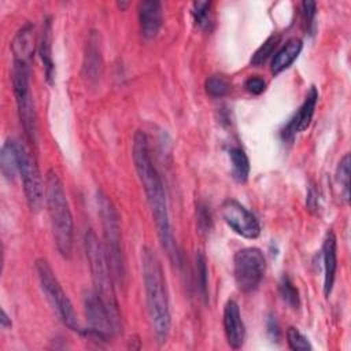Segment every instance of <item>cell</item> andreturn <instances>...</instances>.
<instances>
[{
  "mask_svg": "<svg viewBox=\"0 0 351 351\" xmlns=\"http://www.w3.org/2000/svg\"><path fill=\"white\" fill-rule=\"evenodd\" d=\"M133 162L147 196V202L156 226V232L162 247L166 250L171 259H177V250L174 245V239L170 226L167 199L163 186L162 177L154 165L149 141L144 132L137 130L133 136Z\"/></svg>",
  "mask_w": 351,
  "mask_h": 351,
  "instance_id": "6da1fadb",
  "label": "cell"
},
{
  "mask_svg": "<svg viewBox=\"0 0 351 351\" xmlns=\"http://www.w3.org/2000/svg\"><path fill=\"white\" fill-rule=\"evenodd\" d=\"M141 273L151 326L158 343H165L171 326L170 300L162 263L149 247L141 248Z\"/></svg>",
  "mask_w": 351,
  "mask_h": 351,
  "instance_id": "7a4b0ae2",
  "label": "cell"
},
{
  "mask_svg": "<svg viewBox=\"0 0 351 351\" xmlns=\"http://www.w3.org/2000/svg\"><path fill=\"white\" fill-rule=\"evenodd\" d=\"M84 245L86 258L89 262L90 273H92V281H93V292L97 295V298L101 300L104 307L107 308L114 329L118 333L122 332V317L118 306V300L115 296V280L111 271V267L108 265L106 251L103 244L99 241L97 236L92 229H89L85 233L84 237Z\"/></svg>",
  "mask_w": 351,
  "mask_h": 351,
  "instance_id": "3957f363",
  "label": "cell"
},
{
  "mask_svg": "<svg viewBox=\"0 0 351 351\" xmlns=\"http://www.w3.org/2000/svg\"><path fill=\"white\" fill-rule=\"evenodd\" d=\"M45 204L56 248L63 258H70L74 237L73 215L63 184L53 170L45 177Z\"/></svg>",
  "mask_w": 351,
  "mask_h": 351,
  "instance_id": "277c9868",
  "label": "cell"
},
{
  "mask_svg": "<svg viewBox=\"0 0 351 351\" xmlns=\"http://www.w3.org/2000/svg\"><path fill=\"white\" fill-rule=\"evenodd\" d=\"M97 207L99 215L101 218L103 228V247L106 251V256L108 265L111 267L115 284H125V259L122 252V237H121V223L119 215L111 203V200L103 193L97 192Z\"/></svg>",
  "mask_w": 351,
  "mask_h": 351,
  "instance_id": "5b68a950",
  "label": "cell"
},
{
  "mask_svg": "<svg viewBox=\"0 0 351 351\" xmlns=\"http://www.w3.org/2000/svg\"><path fill=\"white\" fill-rule=\"evenodd\" d=\"M12 89L21 125L29 143L37 141V114L30 90V64L14 60L12 66Z\"/></svg>",
  "mask_w": 351,
  "mask_h": 351,
  "instance_id": "8992f818",
  "label": "cell"
},
{
  "mask_svg": "<svg viewBox=\"0 0 351 351\" xmlns=\"http://www.w3.org/2000/svg\"><path fill=\"white\" fill-rule=\"evenodd\" d=\"M36 271L40 281V287L51 303L52 308L56 311L59 319L71 330L74 332H82L78 317L74 311V307L67 296V293L63 291L60 282L58 281L52 267L45 259H37L36 261Z\"/></svg>",
  "mask_w": 351,
  "mask_h": 351,
  "instance_id": "52a82bcc",
  "label": "cell"
},
{
  "mask_svg": "<svg viewBox=\"0 0 351 351\" xmlns=\"http://www.w3.org/2000/svg\"><path fill=\"white\" fill-rule=\"evenodd\" d=\"M265 255L256 247L241 248L233 256V277L237 288L243 292L255 291L265 276Z\"/></svg>",
  "mask_w": 351,
  "mask_h": 351,
  "instance_id": "ba28073f",
  "label": "cell"
},
{
  "mask_svg": "<svg viewBox=\"0 0 351 351\" xmlns=\"http://www.w3.org/2000/svg\"><path fill=\"white\" fill-rule=\"evenodd\" d=\"M19 174L22 177L27 206L32 213H38L45 203V186L32 149L22 141H18Z\"/></svg>",
  "mask_w": 351,
  "mask_h": 351,
  "instance_id": "9c48e42d",
  "label": "cell"
},
{
  "mask_svg": "<svg viewBox=\"0 0 351 351\" xmlns=\"http://www.w3.org/2000/svg\"><path fill=\"white\" fill-rule=\"evenodd\" d=\"M84 310L89 324V328L85 330L88 337L97 341H107L111 336L117 335L107 308L93 291L84 295Z\"/></svg>",
  "mask_w": 351,
  "mask_h": 351,
  "instance_id": "30bf717a",
  "label": "cell"
},
{
  "mask_svg": "<svg viewBox=\"0 0 351 351\" xmlns=\"http://www.w3.org/2000/svg\"><path fill=\"white\" fill-rule=\"evenodd\" d=\"M221 217L225 223L241 237L256 239L261 233L256 217L234 199H228L222 203Z\"/></svg>",
  "mask_w": 351,
  "mask_h": 351,
  "instance_id": "8fae6325",
  "label": "cell"
},
{
  "mask_svg": "<svg viewBox=\"0 0 351 351\" xmlns=\"http://www.w3.org/2000/svg\"><path fill=\"white\" fill-rule=\"evenodd\" d=\"M317 101H318V90L315 86H311L306 95L303 104L299 107L296 114L285 125V128L282 130L284 138H292L296 133L303 132L308 128V125L313 119L314 111H315Z\"/></svg>",
  "mask_w": 351,
  "mask_h": 351,
  "instance_id": "7c38bea8",
  "label": "cell"
},
{
  "mask_svg": "<svg viewBox=\"0 0 351 351\" xmlns=\"http://www.w3.org/2000/svg\"><path fill=\"white\" fill-rule=\"evenodd\" d=\"M223 330L228 344L237 350L244 344L245 326L241 319L240 308L234 300H228L223 307Z\"/></svg>",
  "mask_w": 351,
  "mask_h": 351,
  "instance_id": "4fadbf2b",
  "label": "cell"
},
{
  "mask_svg": "<svg viewBox=\"0 0 351 351\" xmlns=\"http://www.w3.org/2000/svg\"><path fill=\"white\" fill-rule=\"evenodd\" d=\"M163 21L162 4L156 0H144L138 4V22L140 32L145 38H154L160 27Z\"/></svg>",
  "mask_w": 351,
  "mask_h": 351,
  "instance_id": "5bb4252c",
  "label": "cell"
},
{
  "mask_svg": "<svg viewBox=\"0 0 351 351\" xmlns=\"http://www.w3.org/2000/svg\"><path fill=\"white\" fill-rule=\"evenodd\" d=\"M322 261H324V295L328 298L333 289L336 269H337V241H336V234L332 229L326 232L322 243Z\"/></svg>",
  "mask_w": 351,
  "mask_h": 351,
  "instance_id": "9a60e30c",
  "label": "cell"
},
{
  "mask_svg": "<svg viewBox=\"0 0 351 351\" xmlns=\"http://www.w3.org/2000/svg\"><path fill=\"white\" fill-rule=\"evenodd\" d=\"M34 29L30 23L22 26L18 33L14 36L11 43V49L14 53V60L25 62L30 64L34 53Z\"/></svg>",
  "mask_w": 351,
  "mask_h": 351,
  "instance_id": "2e32d148",
  "label": "cell"
},
{
  "mask_svg": "<svg viewBox=\"0 0 351 351\" xmlns=\"http://www.w3.org/2000/svg\"><path fill=\"white\" fill-rule=\"evenodd\" d=\"M303 48V43L298 37H292L285 41V44L274 53L270 70L274 75L287 70L299 56Z\"/></svg>",
  "mask_w": 351,
  "mask_h": 351,
  "instance_id": "e0dca14e",
  "label": "cell"
},
{
  "mask_svg": "<svg viewBox=\"0 0 351 351\" xmlns=\"http://www.w3.org/2000/svg\"><path fill=\"white\" fill-rule=\"evenodd\" d=\"M103 70V59L100 53L99 37L93 32L90 33L84 56V73L89 81H97Z\"/></svg>",
  "mask_w": 351,
  "mask_h": 351,
  "instance_id": "ac0fdd59",
  "label": "cell"
},
{
  "mask_svg": "<svg viewBox=\"0 0 351 351\" xmlns=\"http://www.w3.org/2000/svg\"><path fill=\"white\" fill-rule=\"evenodd\" d=\"M38 53L44 64L45 78L49 84H52L55 77V64L52 60V25L49 18H47L43 25L40 44H38Z\"/></svg>",
  "mask_w": 351,
  "mask_h": 351,
  "instance_id": "d6986e66",
  "label": "cell"
},
{
  "mask_svg": "<svg viewBox=\"0 0 351 351\" xmlns=\"http://www.w3.org/2000/svg\"><path fill=\"white\" fill-rule=\"evenodd\" d=\"M0 170L5 180L14 181L19 173V156H18V141L5 140L1 145L0 152Z\"/></svg>",
  "mask_w": 351,
  "mask_h": 351,
  "instance_id": "ffe728a7",
  "label": "cell"
},
{
  "mask_svg": "<svg viewBox=\"0 0 351 351\" xmlns=\"http://www.w3.org/2000/svg\"><path fill=\"white\" fill-rule=\"evenodd\" d=\"M229 159L232 165V177L234 181L244 184L250 176V160L247 154L240 147H233L229 149Z\"/></svg>",
  "mask_w": 351,
  "mask_h": 351,
  "instance_id": "44dd1931",
  "label": "cell"
},
{
  "mask_svg": "<svg viewBox=\"0 0 351 351\" xmlns=\"http://www.w3.org/2000/svg\"><path fill=\"white\" fill-rule=\"evenodd\" d=\"M335 180L340 188V197L343 199L344 203H348L350 200V155L348 154H346L340 159L336 167Z\"/></svg>",
  "mask_w": 351,
  "mask_h": 351,
  "instance_id": "7402d4cb",
  "label": "cell"
},
{
  "mask_svg": "<svg viewBox=\"0 0 351 351\" xmlns=\"http://www.w3.org/2000/svg\"><path fill=\"white\" fill-rule=\"evenodd\" d=\"M280 43V36L278 34H271L269 36L263 44L254 52L252 58H251V64L255 66V67H259L262 66L274 52L277 44Z\"/></svg>",
  "mask_w": 351,
  "mask_h": 351,
  "instance_id": "603a6c76",
  "label": "cell"
},
{
  "mask_svg": "<svg viewBox=\"0 0 351 351\" xmlns=\"http://www.w3.org/2000/svg\"><path fill=\"white\" fill-rule=\"evenodd\" d=\"M278 292L282 298V300L289 304L292 308H298L300 304V298H299V291L291 281L288 276H282L280 282H278Z\"/></svg>",
  "mask_w": 351,
  "mask_h": 351,
  "instance_id": "cb8c5ba5",
  "label": "cell"
},
{
  "mask_svg": "<svg viewBox=\"0 0 351 351\" xmlns=\"http://www.w3.org/2000/svg\"><path fill=\"white\" fill-rule=\"evenodd\" d=\"M204 88H206L207 95H210L211 97H223L229 92L230 85L225 77L211 75L206 80Z\"/></svg>",
  "mask_w": 351,
  "mask_h": 351,
  "instance_id": "d4e9b609",
  "label": "cell"
},
{
  "mask_svg": "<svg viewBox=\"0 0 351 351\" xmlns=\"http://www.w3.org/2000/svg\"><path fill=\"white\" fill-rule=\"evenodd\" d=\"M287 341L291 350L293 351H310L313 350V346L310 344L308 339L296 328L291 326L287 330Z\"/></svg>",
  "mask_w": 351,
  "mask_h": 351,
  "instance_id": "484cf974",
  "label": "cell"
},
{
  "mask_svg": "<svg viewBox=\"0 0 351 351\" xmlns=\"http://www.w3.org/2000/svg\"><path fill=\"white\" fill-rule=\"evenodd\" d=\"M196 280H197V287L204 299H207V287H208V270H207V263L206 258L202 252L196 254Z\"/></svg>",
  "mask_w": 351,
  "mask_h": 351,
  "instance_id": "4316f807",
  "label": "cell"
},
{
  "mask_svg": "<svg viewBox=\"0 0 351 351\" xmlns=\"http://www.w3.org/2000/svg\"><path fill=\"white\" fill-rule=\"evenodd\" d=\"M210 1H195L192 4V15L195 18L196 25L200 27H207L210 21Z\"/></svg>",
  "mask_w": 351,
  "mask_h": 351,
  "instance_id": "83f0119b",
  "label": "cell"
},
{
  "mask_svg": "<svg viewBox=\"0 0 351 351\" xmlns=\"http://www.w3.org/2000/svg\"><path fill=\"white\" fill-rule=\"evenodd\" d=\"M300 11H302V23L304 29L310 33L315 21L317 5L314 1H303L300 5Z\"/></svg>",
  "mask_w": 351,
  "mask_h": 351,
  "instance_id": "f1b7e54d",
  "label": "cell"
},
{
  "mask_svg": "<svg viewBox=\"0 0 351 351\" xmlns=\"http://www.w3.org/2000/svg\"><path fill=\"white\" fill-rule=\"evenodd\" d=\"M196 217H197V228H199V232H200V233H208L210 229H211V225H213L210 207H207V204H204V203L197 204Z\"/></svg>",
  "mask_w": 351,
  "mask_h": 351,
  "instance_id": "f546056e",
  "label": "cell"
},
{
  "mask_svg": "<svg viewBox=\"0 0 351 351\" xmlns=\"http://www.w3.org/2000/svg\"><path fill=\"white\" fill-rule=\"evenodd\" d=\"M244 88L252 95H261L266 89V81L259 75H251L245 80Z\"/></svg>",
  "mask_w": 351,
  "mask_h": 351,
  "instance_id": "4dcf8cb0",
  "label": "cell"
},
{
  "mask_svg": "<svg viewBox=\"0 0 351 351\" xmlns=\"http://www.w3.org/2000/svg\"><path fill=\"white\" fill-rule=\"evenodd\" d=\"M267 328H269V333L271 335V337H274V339H278V333H280V330H278V325H277V321H276L274 318H270V319H269Z\"/></svg>",
  "mask_w": 351,
  "mask_h": 351,
  "instance_id": "1f68e13d",
  "label": "cell"
},
{
  "mask_svg": "<svg viewBox=\"0 0 351 351\" xmlns=\"http://www.w3.org/2000/svg\"><path fill=\"white\" fill-rule=\"evenodd\" d=\"M0 325H1V328H3V329H8V328H11V319H10V317L7 315V313H5V310H4V308L1 310Z\"/></svg>",
  "mask_w": 351,
  "mask_h": 351,
  "instance_id": "d6a6232c",
  "label": "cell"
}]
</instances>
